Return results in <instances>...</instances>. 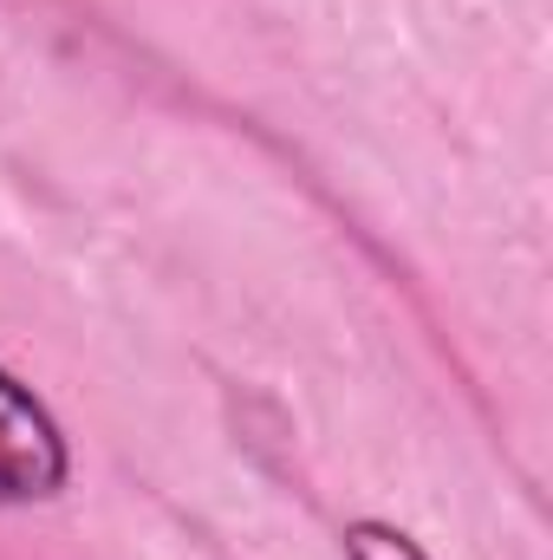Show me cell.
Here are the masks:
<instances>
[{"instance_id": "obj_2", "label": "cell", "mask_w": 553, "mask_h": 560, "mask_svg": "<svg viewBox=\"0 0 553 560\" xmlns=\"http://www.w3.org/2000/svg\"><path fill=\"white\" fill-rule=\"evenodd\" d=\"M345 560H430V555L391 522H352L345 528Z\"/></svg>"}, {"instance_id": "obj_1", "label": "cell", "mask_w": 553, "mask_h": 560, "mask_svg": "<svg viewBox=\"0 0 553 560\" xmlns=\"http://www.w3.org/2000/svg\"><path fill=\"white\" fill-rule=\"evenodd\" d=\"M66 489V436L52 411L0 372V509L7 502H46Z\"/></svg>"}]
</instances>
